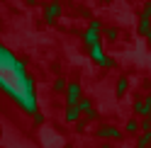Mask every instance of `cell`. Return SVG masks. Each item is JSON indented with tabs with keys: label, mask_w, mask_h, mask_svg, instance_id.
I'll list each match as a JSON object with an SVG mask.
<instances>
[{
	"label": "cell",
	"mask_w": 151,
	"mask_h": 148,
	"mask_svg": "<svg viewBox=\"0 0 151 148\" xmlns=\"http://www.w3.org/2000/svg\"><path fill=\"white\" fill-rule=\"evenodd\" d=\"M63 95H66V107H76L78 105V100L83 97V90H81V83H66V90H63Z\"/></svg>",
	"instance_id": "1"
},
{
	"label": "cell",
	"mask_w": 151,
	"mask_h": 148,
	"mask_svg": "<svg viewBox=\"0 0 151 148\" xmlns=\"http://www.w3.org/2000/svg\"><path fill=\"white\" fill-rule=\"evenodd\" d=\"M59 17H61V5L54 0V3H49V5L44 7V22H46V24H54Z\"/></svg>",
	"instance_id": "2"
},
{
	"label": "cell",
	"mask_w": 151,
	"mask_h": 148,
	"mask_svg": "<svg viewBox=\"0 0 151 148\" xmlns=\"http://www.w3.org/2000/svg\"><path fill=\"white\" fill-rule=\"evenodd\" d=\"M95 136H98V138H110V141H119L124 134H122L117 126H100L98 131H95Z\"/></svg>",
	"instance_id": "3"
},
{
	"label": "cell",
	"mask_w": 151,
	"mask_h": 148,
	"mask_svg": "<svg viewBox=\"0 0 151 148\" xmlns=\"http://www.w3.org/2000/svg\"><path fill=\"white\" fill-rule=\"evenodd\" d=\"M151 97H146V100H137V102L134 105H132V109H134V114H139L141 119H144V117H149L151 114Z\"/></svg>",
	"instance_id": "4"
},
{
	"label": "cell",
	"mask_w": 151,
	"mask_h": 148,
	"mask_svg": "<svg viewBox=\"0 0 151 148\" xmlns=\"http://www.w3.org/2000/svg\"><path fill=\"white\" fill-rule=\"evenodd\" d=\"M83 41H86L88 49H90V46H95V44H100V32H98V29H93V27H88L86 34H83Z\"/></svg>",
	"instance_id": "5"
},
{
	"label": "cell",
	"mask_w": 151,
	"mask_h": 148,
	"mask_svg": "<svg viewBox=\"0 0 151 148\" xmlns=\"http://www.w3.org/2000/svg\"><path fill=\"white\" fill-rule=\"evenodd\" d=\"M139 34H141V36H149V5L144 7V12H141V20H139Z\"/></svg>",
	"instance_id": "6"
},
{
	"label": "cell",
	"mask_w": 151,
	"mask_h": 148,
	"mask_svg": "<svg viewBox=\"0 0 151 148\" xmlns=\"http://www.w3.org/2000/svg\"><path fill=\"white\" fill-rule=\"evenodd\" d=\"M63 119L68 124H76L81 119V112H78V107H66V114H63Z\"/></svg>",
	"instance_id": "7"
},
{
	"label": "cell",
	"mask_w": 151,
	"mask_h": 148,
	"mask_svg": "<svg viewBox=\"0 0 151 148\" xmlns=\"http://www.w3.org/2000/svg\"><path fill=\"white\" fill-rule=\"evenodd\" d=\"M76 107H78L81 117H83V114H90V112H93V102H90L88 97H81V100H78V105H76Z\"/></svg>",
	"instance_id": "8"
},
{
	"label": "cell",
	"mask_w": 151,
	"mask_h": 148,
	"mask_svg": "<svg viewBox=\"0 0 151 148\" xmlns=\"http://www.w3.org/2000/svg\"><path fill=\"white\" fill-rule=\"evenodd\" d=\"M127 90H129V78L127 75H122L117 80V97H124L127 95Z\"/></svg>",
	"instance_id": "9"
},
{
	"label": "cell",
	"mask_w": 151,
	"mask_h": 148,
	"mask_svg": "<svg viewBox=\"0 0 151 148\" xmlns=\"http://www.w3.org/2000/svg\"><path fill=\"white\" fill-rule=\"evenodd\" d=\"M149 143H151V131H141L139 141H137V148H149Z\"/></svg>",
	"instance_id": "10"
},
{
	"label": "cell",
	"mask_w": 151,
	"mask_h": 148,
	"mask_svg": "<svg viewBox=\"0 0 151 148\" xmlns=\"http://www.w3.org/2000/svg\"><path fill=\"white\" fill-rule=\"evenodd\" d=\"M102 36H105L107 41H115L117 39V29L115 27H105V29H102Z\"/></svg>",
	"instance_id": "11"
},
{
	"label": "cell",
	"mask_w": 151,
	"mask_h": 148,
	"mask_svg": "<svg viewBox=\"0 0 151 148\" xmlns=\"http://www.w3.org/2000/svg\"><path fill=\"white\" fill-rule=\"evenodd\" d=\"M124 131L127 134H137L139 131V122H137V119H129V122L124 124Z\"/></svg>",
	"instance_id": "12"
},
{
	"label": "cell",
	"mask_w": 151,
	"mask_h": 148,
	"mask_svg": "<svg viewBox=\"0 0 151 148\" xmlns=\"http://www.w3.org/2000/svg\"><path fill=\"white\" fill-rule=\"evenodd\" d=\"M66 83H68V80L59 75V78L54 80V92H63V90H66Z\"/></svg>",
	"instance_id": "13"
},
{
	"label": "cell",
	"mask_w": 151,
	"mask_h": 148,
	"mask_svg": "<svg viewBox=\"0 0 151 148\" xmlns=\"http://www.w3.org/2000/svg\"><path fill=\"white\" fill-rule=\"evenodd\" d=\"M149 117H144V119H141V122H139V129H141V131H149Z\"/></svg>",
	"instance_id": "14"
},
{
	"label": "cell",
	"mask_w": 151,
	"mask_h": 148,
	"mask_svg": "<svg viewBox=\"0 0 151 148\" xmlns=\"http://www.w3.org/2000/svg\"><path fill=\"white\" fill-rule=\"evenodd\" d=\"M86 126H88V119H78V122H76V129H78V131H83Z\"/></svg>",
	"instance_id": "15"
},
{
	"label": "cell",
	"mask_w": 151,
	"mask_h": 148,
	"mask_svg": "<svg viewBox=\"0 0 151 148\" xmlns=\"http://www.w3.org/2000/svg\"><path fill=\"white\" fill-rule=\"evenodd\" d=\"M88 27H93V29H98V32H100V29H102V24H100V20H93V22H90V24H88Z\"/></svg>",
	"instance_id": "16"
},
{
	"label": "cell",
	"mask_w": 151,
	"mask_h": 148,
	"mask_svg": "<svg viewBox=\"0 0 151 148\" xmlns=\"http://www.w3.org/2000/svg\"><path fill=\"white\" fill-rule=\"evenodd\" d=\"M34 122H37V124H42V122H44V117H42L39 112H34Z\"/></svg>",
	"instance_id": "17"
},
{
	"label": "cell",
	"mask_w": 151,
	"mask_h": 148,
	"mask_svg": "<svg viewBox=\"0 0 151 148\" xmlns=\"http://www.w3.org/2000/svg\"><path fill=\"white\" fill-rule=\"evenodd\" d=\"M102 148H112V143H102Z\"/></svg>",
	"instance_id": "18"
},
{
	"label": "cell",
	"mask_w": 151,
	"mask_h": 148,
	"mask_svg": "<svg viewBox=\"0 0 151 148\" xmlns=\"http://www.w3.org/2000/svg\"><path fill=\"white\" fill-rule=\"evenodd\" d=\"M98 3H110V0H98Z\"/></svg>",
	"instance_id": "19"
},
{
	"label": "cell",
	"mask_w": 151,
	"mask_h": 148,
	"mask_svg": "<svg viewBox=\"0 0 151 148\" xmlns=\"http://www.w3.org/2000/svg\"><path fill=\"white\" fill-rule=\"evenodd\" d=\"M29 3H34V0H29Z\"/></svg>",
	"instance_id": "20"
}]
</instances>
